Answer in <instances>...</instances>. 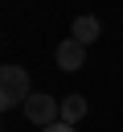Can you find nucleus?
<instances>
[{
    "label": "nucleus",
    "instance_id": "nucleus-5",
    "mask_svg": "<svg viewBox=\"0 0 123 132\" xmlns=\"http://www.w3.org/2000/svg\"><path fill=\"white\" fill-rule=\"evenodd\" d=\"M82 116H86V99H82V95H66V99H61V120H66V124H78Z\"/></svg>",
    "mask_w": 123,
    "mask_h": 132
},
{
    "label": "nucleus",
    "instance_id": "nucleus-1",
    "mask_svg": "<svg viewBox=\"0 0 123 132\" xmlns=\"http://www.w3.org/2000/svg\"><path fill=\"white\" fill-rule=\"evenodd\" d=\"M29 70L25 66H0V111L8 107H25L29 99Z\"/></svg>",
    "mask_w": 123,
    "mask_h": 132
},
{
    "label": "nucleus",
    "instance_id": "nucleus-3",
    "mask_svg": "<svg viewBox=\"0 0 123 132\" xmlns=\"http://www.w3.org/2000/svg\"><path fill=\"white\" fill-rule=\"evenodd\" d=\"M82 62H86V45L74 41V37H66V41L57 45V66H61V70H82Z\"/></svg>",
    "mask_w": 123,
    "mask_h": 132
},
{
    "label": "nucleus",
    "instance_id": "nucleus-4",
    "mask_svg": "<svg viewBox=\"0 0 123 132\" xmlns=\"http://www.w3.org/2000/svg\"><path fill=\"white\" fill-rule=\"evenodd\" d=\"M98 33H102V25H98V16H78L74 25H70V37L74 41H82V45H90V41H98Z\"/></svg>",
    "mask_w": 123,
    "mask_h": 132
},
{
    "label": "nucleus",
    "instance_id": "nucleus-2",
    "mask_svg": "<svg viewBox=\"0 0 123 132\" xmlns=\"http://www.w3.org/2000/svg\"><path fill=\"white\" fill-rule=\"evenodd\" d=\"M25 120L29 124H37V128H45V124H53V120H61V99H53V95H45V91H33L29 99H25Z\"/></svg>",
    "mask_w": 123,
    "mask_h": 132
},
{
    "label": "nucleus",
    "instance_id": "nucleus-6",
    "mask_svg": "<svg viewBox=\"0 0 123 132\" xmlns=\"http://www.w3.org/2000/svg\"><path fill=\"white\" fill-rule=\"evenodd\" d=\"M41 132H74V124H66V120H53V124H45Z\"/></svg>",
    "mask_w": 123,
    "mask_h": 132
}]
</instances>
